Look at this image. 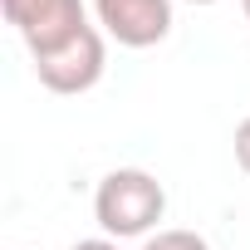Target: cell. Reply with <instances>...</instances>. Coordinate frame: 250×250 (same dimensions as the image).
<instances>
[{
	"label": "cell",
	"mask_w": 250,
	"mask_h": 250,
	"mask_svg": "<svg viewBox=\"0 0 250 250\" xmlns=\"http://www.w3.org/2000/svg\"><path fill=\"white\" fill-rule=\"evenodd\" d=\"M167 211V191L152 172L143 167H118L98 182L93 191V221L103 226V235L113 240H133V235H147Z\"/></svg>",
	"instance_id": "obj_1"
},
{
	"label": "cell",
	"mask_w": 250,
	"mask_h": 250,
	"mask_svg": "<svg viewBox=\"0 0 250 250\" xmlns=\"http://www.w3.org/2000/svg\"><path fill=\"white\" fill-rule=\"evenodd\" d=\"M0 15H5V25H15V35L30 44L35 59L64 49L88 30L83 0H0Z\"/></svg>",
	"instance_id": "obj_2"
},
{
	"label": "cell",
	"mask_w": 250,
	"mask_h": 250,
	"mask_svg": "<svg viewBox=\"0 0 250 250\" xmlns=\"http://www.w3.org/2000/svg\"><path fill=\"white\" fill-rule=\"evenodd\" d=\"M108 69V44H103V30L88 25L79 40H69L64 49L35 59V74L49 93H88Z\"/></svg>",
	"instance_id": "obj_3"
},
{
	"label": "cell",
	"mask_w": 250,
	"mask_h": 250,
	"mask_svg": "<svg viewBox=\"0 0 250 250\" xmlns=\"http://www.w3.org/2000/svg\"><path fill=\"white\" fill-rule=\"evenodd\" d=\"M93 15L123 49H152L172 35V0H93Z\"/></svg>",
	"instance_id": "obj_4"
},
{
	"label": "cell",
	"mask_w": 250,
	"mask_h": 250,
	"mask_svg": "<svg viewBox=\"0 0 250 250\" xmlns=\"http://www.w3.org/2000/svg\"><path fill=\"white\" fill-rule=\"evenodd\" d=\"M143 250H211V245L196 230H157V235L143 240Z\"/></svg>",
	"instance_id": "obj_5"
},
{
	"label": "cell",
	"mask_w": 250,
	"mask_h": 250,
	"mask_svg": "<svg viewBox=\"0 0 250 250\" xmlns=\"http://www.w3.org/2000/svg\"><path fill=\"white\" fill-rule=\"evenodd\" d=\"M235 162H240V172H250V118L235 123Z\"/></svg>",
	"instance_id": "obj_6"
},
{
	"label": "cell",
	"mask_w": 250,
	"mask_h": 250,
	"mask_svg": "<svg viewBox=\"0 0 250 250\" xmlns=\"http://www.w3.org/2000/svg\"><path fill=\"white\" fill-rule=\"evenodd\" d=\"M69 250H118V240H113V235H93V240H79V245H69Z\"/></svg>",
	"instance_id": "obj_7"
},
{
	"label": "cell",
	"mask_w": 250,
	"mask_h": 250,
	"mask_svg": "<svg viewBox=\"0 0 250 250\" xmlns=\"http://www.w3.org/2000/svg\"><path fill=\"white\" fill-rule=\"evenodd\" d=\"M187 5H216V0H187Z\"/></svg>",
	"instance_id": "obj_8"
},
{
	"label": "cell",
	"mask_w": 250,
	"mask_h": 250,
	"mask_svg": "<svg viewBox=\"0 0 250 250\" xmlns=\"http://www.w3.org/2000/svg\"><path fill=\"white\" fill-rule=\"evenodd\" d=\"M240 5H245V20H250V0H240Z\"/></svg>",
	"instance_id": "obj_9"
}]
</instances>
